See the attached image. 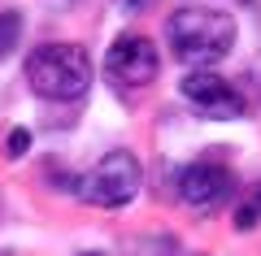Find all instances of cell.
<instances>
[{"mask_svg": "<svg viewBox=\"0 0 261 256\" xmlns=\"http://www.w3.org/2000/svg\"><path fill=\"white\" fill-rule=\"evenodd\" d=\"M231 195H235V174L222 161L200 156V161H192V165L178 169V200L192 213H218Z\"/></svg>", "mask_w": 261, "mask_h": 256, "instance_id": "5b68a950", "label": "cell"}, {"mask_svg": "<svg viewBox=\"0 0 261 256\" xmlns=\"http://www.w3.org/2000/svg\"><path fill=\"white\" fill-rule=\"evenodd\" d=\"M244 204H248V209H252V213L261 217V178H257V183L248 187V195H244Z\"/></svg>", "mask_w": 261, "mask_h": 256, "instance_id": "30bf717a", "label": "cell"}, {"mask_svg": "<svg viewBox=\"0 0 261 256\" xmlns=\"http://www.w3.org/2000/svg\"><path fill=\"white\" fill-rule=\"evenodd\" d=\"M22 70L39 100H83L92 87V56L83 44H39Z\"/></svg>", "mask_w": 261, "mask_h": 256, "instance_id": "7a4b0ae2", "label": "cell"}, {"mask_svg": "<svg viewBox=\"0 0 261 256\" xmlns=\"http://www.w3.org/2000/svg\"><path fill=\"white\" fill-rule=\"evenodd\" d=\"M27 152H31V130H27V126H18V130L9 135V156H13V161H22Z\"/></svg>", "mask_w": 261, "mask_h": 256, "instance_id": "ba28073f", "label": "cell"}, {"mask_svg": "<svg viewBox=\"0 0 261 256\" xmlns=\"http://www.w3.org/2000/svg\"><path fill=\"white\" fill-rule=\"evenodd\" d=\"M83 256H100V252H83Z\"/></svg>", "mask_w": 261, "mask_h": 256, "instance_id": "8fae6325", "label": "cell"}, {"mask_svg": "<svg viewBox=\"0 0 261 256\" xmlns=\"http://www.w3.org/2000/svg\"><path fill=\"white\" fill-rule=\"evenodd\" d=\"M183 100L192 104L196 113H205L214 122H231V118H244V92H235V82L222 78L218 70H192L183 78Z\"/></svg>", "mask_w": 261, "mask_h": 256, "instance_id": "8992f818", "label": "cell"}, {"mask_svg": "<svg viewBox=\"0 0 261 256\" xmlns=\"http://www.w3.org/2000/svg\"><path fill=\"white\" fill-rule=\"evenodd\" d=\"M22 39V13L18 9H0V56H9Z\"/></svg>", "mask_w": 261, "mask_h": 256, "instance_id": "52a82bcc", "label": "cell"}, {"mask_svg": "<svg viewBox=\"0 0 261 256\" xmlns=\"http://www.w3.org/2000/svg\"><path fill=\"white\" fill-rule=\"evenodd\" d=\"M140 187H144V165H140V156L126 152V148L105 152L83 178H74V195L87 209H105V213L126 209V204L140 195Z\"/></svg>", "mask_w": 261, "mask_h": 256, "instance_id": "3957f363", "label": "cell"}, {"mask_svg": "<svg viewBox=\"0 0 261 256\" xmlns=\"http://www.w3.org/2000/svg\"><path fill=\"white\" fill-rule=\"evenodd\" d=\"M57 5H70V0H57Z\"/></svg>", "mask_w": 261, "mask_h": 256, "instance_id": "7c38bea8", "label": "cell"}, {"mask_svg": "<svg viewBox=\"0 0 261 256\" xmlns=\"http://www.w3.org/2000/svg\"><path fill=\"white\" fill-rule=\"evenodd\" d=\"M166 44L174 61L192 70H214L235 48V18L209 5H183L166 18Z\"/></svg>", "mask_w": 261, "mask_h": 256, "instance_id": "6da1fadb", "label": "cell"}, {"mask_svg": "<svg viewBox=\"0 0 261 256\" xmlns=\"http://www.w3.org/2000/svg\"><path fill=\"white\" fill-rule=\"evenodd\" d=\"M157 74H161V52L140 31L118 35L109 44V52H105V78L118 82V87H148Z\"/></svg>", "mask_w": 261, "mask_h": 256, "instance_id": "277c9868", "label": "cell"}, {"mask_svg": "<svg viewBox=\"0 0 261 256\" xmlns=\"http://www.w3.org/2000/svg\"><path fill=\"white\" fill-rule=\"evenodd\" d=\"M257 221H261V217L248 209V204H240V209H235V230H252Z\"/></svg>", "mask_w": 261, "mask_h": 256, "instance_id": "9c48e42d", "label": "cell"}]
</instances>
